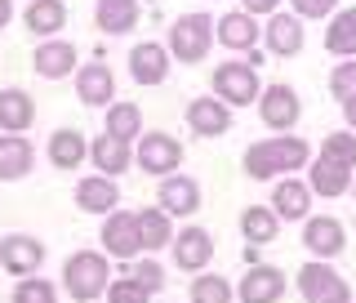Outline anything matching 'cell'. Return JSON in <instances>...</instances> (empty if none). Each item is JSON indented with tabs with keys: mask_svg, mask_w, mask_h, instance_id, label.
Here are the masks:
<instances>
[{
	"mask_svg": "<svg viewBox=\"0 0 356 303\" xmlns=\"http://www.w3.org/2000/svg\"><path fill=\"white\" fill-rule=\"evenodd\" d=\"M263 45L276 54V59H294L303 54V18L298 14H267V27H263Z\"/></svg>",
	"mask_w": 356,
	"mask_h": 303,
	"instance_id": "14",
	"label": "cell"
},
{
	"mask_svg": "<svg viewBox=\"0 0 356 303\" xmlns=\"http://www.w3.org/2000/svg\"><path fill=\"white\" fill-rule=\"evenodd\" d=\"M325 49L334 59H356V9H334L330 14Z\"/></svg>",
	"mask_w": 356,
	"mask_h": 303,
	"instance_id": "28",
	"label": "cell"
},
{
	"mask_svg": "<svg viewBox=\"0 0 356 303\" xmlns=\"http://www.w3.org/2000/svg\"><path fill=\"white\" fill-rule=\"evenodd\" d=\"M9 18H14V0H0V27H9Z\"/></svg>",
	"mask_w": 356,
	"mask_h": 303,
	"instance_id": "42",
	"label": "cell"
},
{
	"mask_svg": "<svg viewBox=\"0 0 356 303\" xmlns=\"http://www.w3.org/2000/svg\"><path fill=\"white\" fill-rule=\"evenodd\" d=\"M94 303H98V299H94Z\"/></svg>",
	"mask_w": 356,
	"mask_h": 303,
	"instance_id": "44",
	"label": "cell"
},
{
	"mask_svg": "<svg viewBox=\"0 0 356 303\" xmlns=\"http://www.w3.org/2000/svg\"><path fill=\"white\" fill-rule=\"evenodd\" d=\"M209 45H214V18L209 14H183L170 27L165 49H170V59H178V63H205Z\"/></svg>",
	"mask_w": 356,
	"mask_h": 303,
	"instance_id": "3",
	"label": "cell"
},
{
	"mask_svg": "<svg viewBox=\"0 0 356 303\" xmlns=\"http://www.w3.org/2000/svg\"><path fill=\"white\" fill-rule=\"evenodd\" d=\"M272 210H276V219H281V223H303L312 215V187L303 183V178H294V174L276 178Z\"/></svg>",
	"mask_w": 356,
	"mask_h": 303,
	"instance_id": "13",
	"label": "cell"
},
{
	"mask_svg": "<svg viewBox=\"0 0 356 303\" xmlns=\"http://www.w3.org/2000/svg\"><path fill=\"white\" fill-rule=\"evenodd\" d=\"M303 250L312 259H339L348 250V228L334 215H307L303 219Z\"/></svg>",
	"mask_w": 356,
	"mask_h": 303,
	"instance_id": "8",
	"label": "cell"
},
{
	"mask_svg": "<svg viewBox=\"0 0 356 303\" xmlns=\"http://www.w3.org/2000/svg\"><path fill=\"white\" fill-rule=\"evenodd\" d=\"M343 121H348V130H356V94L343 103Z\"/></svg>",
	"mask_w": 356,
	"mask_h": 303,
	"instance_id": "41",
	"label": "cell"
},
{
	"mask_svg": "<svg viewBox=\"0 0 356 303\" xmlns=\"http://www.w3.org/2000/svg\"><path fill=\"white\" fill-rule=\"evenodd\" d=\"M312 148L298 134H272L245 148V174L250 178H285L294 170H307Z\"/></svg>",
	"mask_w": 356,
	"mask_h": 303,
	"instance_id": "1",
	"label": "cell"
},
{
	"mask_svg": "<svg viewBox=\"0 0 356 303\" xmlns=\"http://www.w3.org/2000/svg\"><path fill=\"white\" fill-rule=\"evenodd\" d=\"M214 94L232 107H250L259 103L263 85H259V67L250 59H232V63H218L214 67Z\"/></svg>",
	"mask_w": 356,
	"mask_h": 303,
	"instance_id": "4",
	"label": "cell"
},
{
	"mask_svg": "<svg viewBox=\"0 0 356 303\" xmlns=\"http://www.w3.org/2000/svg\"><path fill=\"white\" fill-rule=\"evenodd\" d=\"M330 94L339 98V103H348V98L356 94V59L334 63V72H330Z\"/></svg>",
	"mask_w": 356,
	"mask_h": 303,
	"instance_id": "37",
	"label": "cell"
},
{
	"mask_svg": "<svg viewBox=\"0 0 356 303\" xmlns=\"http://www.w3.org/2000/svg\"><path fill=\"white\" fill-rule=\"evenodd\" d=\"M129 272H134V277H138V281H143V286H147V290H152V295H156V290H165V267H161V263H152V259H143L138 267H129Z\"/></svg>",
	"mask_w": 356,
	"mask_h": 303,
	"instance_id": "39",
	"label": "cell"
},
{
	"mask_svg": "<svg viewBox=\"0 0 356 303\" xmlns=\"http://www.w3.org/2000/svg\"><path fill=\"white\" fill-rule=\"evenodd\" d=\"M76 205L85 210V215H111V210L120 205V187H116V178H107V174H89L76 183Z\"/></svg>",
	"mask_w": 356,
	"mask_h": 303,
	"instance_id": "21",
	"label": "cell"
},
{
	"mask_svg": "<svg viewBox=\"0 0 356 303\" xmlns=\"http://www.w3.org/2000/svg\"><path fill=\"white\" fill-rule=\"evenodd\" d=\"M89 161V139L81 130H54L49 134V165L54 170H81Z\"/></svg>",
	"mask_w": 356,
	"mask_h": 303,
	"instance_id": "24",
	"label": "cell"
},
{
	"mask_svg": "<svg viewBox=\"0 0 356 303\" xmlns=\"http://www.w3.org/2000/svg\"><path fill=\"white\" fill-rule=\"evenodd\" d=\"M352 178H356V170L316 156L307 170V187H312V196H343V192H352Z\"/></svg>",
	"mask_w": 356,
	"mask_h": 303,
	"instance_id": "22",
	"label": "cell"
},
{
	"mask_svg": "<svg viewBox=\"0 0 356 303\" xmlns=\"http://www.w3.org/2000/svg\"><path fill=\"white\" fill-rule=\"evenodd\" d=\"M22 22H27L31 36H58L67 27V5L63 0H31V5L22 9Z\"/></svg>",
	"mask_w": 356,
	"mask_h": 303,
	"instance_id": "27",
	"label": "cell"
},
{
	"mask_svg": "<svg viewBox=\"0 0 356 303\" xmlns=\"http://www.w3.org/2000/svg\"><path fill=\"white\" fill-rule=\"evenodd\" d=\"M98 31L107 36H125V31L138 22V0H98Z\"/></svg>",
	"mask_w": 356,
	"mask_h": 303,
	"instance_id": "30",
	"label": "cell"
},
{
	"mask_svg": "<svg viewBox=\"0 0 356 303\" xmlns=\"http://www.w3.org/2000/svg\"><path fill=\"white\" fill-rule=\"evenodd\" d=\"M214 36H218V45H227V49L250 54V49H259L263 27H259V18H254L250 9H232V14H222L214 22Z\"/></svg>",
	"mask_w": 356,
	"mask_h": 303,
	"instance_id": "11",
	"label": "cell"
},
{
	"mask_svg": "<svg viewBox=\"0 0 356 303\" xmlns=\"http://www.w3.org/2000/svg\"><path fill=\"white\" fill-rule=\"evenodd\" d=\"M298 18H330L339 9V0H289Z\"/></svg>",
	"mask_w": 356,
	"mask_h": 303,
	"instance_id": "38",
	"label": "cell"
},
{
	"mask_svg": "<svg viewBox=\"0 0 356 303\" xmlns=\"http://www.w3.org/2000/svg\"><path fill=\"white\" fill-rule=\"evenodd\" d=\"M76 98L85 107H111L116 98V76H111L107 63H85L76 67Z\"/></svg>",
	"mask_w": 356,
	"mask_h": 303,
	"instance_id": "16",
	"label": "cell"
},
{
	"mask_svg": "<svg viewBox=\"0 0 356 303\" xmlns=\"http://www.w3.org/2000/svg\"><path fill=\"white\" fill-rule=\"evenodd\" d=\"M298 295L303 303H352V286L330 267V259H307L298 267Z\"/></svg>",
	"mask_w": 356,
	"mask_h": 303,
	"instance_id": "5",
	"label": "cell"
},
{
	"mask_svg": "<svg viewBox=\"0 0 356 303\" xmlns=\"http://www.w3.org/2000/svg\"><path fill=\"white\" fill-rule=\"evenodd\" d=\"M138 237H143V250H165L174 241V215H165L161 205L138 210Z\"/></svg>",
	"mask_w": 356,
	"mask_h": 303,
	"instance_id": "29",
	"label": "cell"
},
{
	"mask_svg": "<svg viewBox=\"0 0 356 303\" xmlns=\"http://www.w3.org/2000/svg\"><path fill=\"white\" fill-rule=\"evenodd\" d=\"M36 121V98L27 89H0V134H27Z\"/></svg>",
	"mask_w": 356,
	"mask_h": 303,
	"instance_id": "25",
	"label": "cell"
},
{
	"mask_svg": "<svg viewBox=\"0 0 356 303\" xmlns=\"http://www.w3.org/2000/svg\"><path fill=\"white\" fill-rule=\"evenodd\" d=\"M156 205L165 210V215H196L200 210V187H196V178H187V174H165L161 178V187H156Z\"/></svg>",
	"mask_w": 356,
	"mask_h": 303,
	"instance_id": "15",
	"label": "cell"
},
{
	"mask_svg": "<svg viewBox=\"0 0 356 303\" xmlns=\"http://www.w3.org/2000/svg\"><path fill=\"white\" fill-rule=\"evenodd\" d=\"M187 125L200 139H222V134H232V103H222V98H192L187 103Z\"/></svg>",
	"mask_w": 356,
	"mask_h": 303,
	"instance_id": "12",
	"label": "cell"
},
{
	"mask_svg": "<svg viewBox=\"0 0 356 303\" xmlns=\"http://www.w3.org/2000/svg\"><path fill=\"white\" fill-rule=\"evenodd\" d=\"M259 116H263L267 130L289 134V130L298 125V116H303V98H298V89L285 85V81L263 85V94H259Z\"/></svg>",
	"mask_w": 356,
	"mask_h": 303,
	"instance_id": "6",
	"label": "cell"
},
{
	"mask_svg": "<svg viewBox=\"0 0 356 303\" xmlns=\"http://www.w3.org/2000/svg\"><path fill=\"white\" fill-rule=\"evenodd\" d=\"M14 303H58V286L44 281V277H18L14 286Z\"/></svg>",
	"mask_w": 356,
	"mask_h": 303,
	"instance_id": "35",
	"label": "cell"
},
{
	"mask_svg": "<svg viewBox=\"0 0 356 303\" xmlns=\"http://www.w3.org/2000/svg\"><path fill=\"white\" fill-rule=\"evenodd\" d=\"M232 299H236V290L218 272H205V277L192 281V303H232Z\"/></svg>",
	"mask_w": 356,
	"mask_h": 303,
	"instance_id": "33",
	"label": "cell"
},
{
	"mask_svg": "<svg viewBox=\"0 0 356 303\" xmlns=\"http://www.w3.org/2000/svg\"><path fill=\"white\" fill-rule=\"evenodd\" d=\"M134 161H138V170L143 174H156V178H165V174H174L178 165H183V143L174 139V134H138V148H134Z\"/></svg>",
	"mask_w": 356,
	"mask_h": 303,
	"instance_id": "7",
	"label": "cell"
},
{
	"mask_svg": "<svg viewBox=\"0 0 356 303\" xmlns=\"http://www.w3.org/2000/svg\"><path fill=\"white\" fill-rule=\"evenodd\" d=\"M241 9H250V14L259 18V14H276V9H281V0H241Z\"/></svg>",
	"mask_w": 356,
	"mask_h": 303,
	"instance_id": "40",
	"label": "cell"
},
{
	"mask_svg": "<svg viewBox=\"0 0 356 303\" xmlns=\"http://www.w3.org/2000/svg\"><path fill=\"white\" fill-rule=\"evenodd\" d=\"M31 67H36V76H44V81H63L76 67V45L72 40H44L31 54Z\"/></svg>",
	"mask_w": 356,
	"mask_h": 303,
	"instance_id": "23",
	"label": "cell"
},
{
	"mask_svg": "<svg viewBox=\"0 0 356 303\" xmlns=\"http://www.w3.org/2000/svg\"><path fill=\"white\" fill-rule=\"evenodd\" d=\"M107 303H152V290L143 286L134 272H125V277H111V286H107Z\"/></svg>",
	"mask_w": 356,
	"mask_h": 303,
	"instance_id": "36",
	"label": "cell"
},
{
	"mask_svg": "<svg viewBox=\"0 0 356 303\" xmlns=\"http://www.w3.org/2000/svg\"><path fill=\"white\" fill-rule=\"evenodd\" d=\"M103 250L111 254V259H138L143 254V237H138V215H129V210H111V215H103Z\"/></svg>",
	"mask_w": 356,
	"mask_h": 303,
	"instance_id": "9",
	"label": "cell"
},
{
	"mask_svg": "<svg viewBox=\"0 0 356 303\" xmlns=\"http://www.w3.org/2000/svg\"><path fill=\"white\" fill-rule=\"evenodd\" d=\"M321 156H325V161L348 165V170H356V130L325 134V139H321Z\"/></svg>",
	"mask_w": 356,
	"mask_h": 303,
	"instance_id": "34",
	"label": "cell"
},
{
	"mask_svg": "<svg viewBox=\"0 0 356 303\" xmlns=\"http://www.w3.org/2000/svg\"><path fill=\"white\" fill-rule=\"evenodd\" d=\"M111 286V267H107V254L103 250H76L72 259L63 263V290L81 303H94L103 299Z\"/></svg>",
	"mask_w": 356,
	"mask_h": 303,
	"instance_id": "2",
	"label": "cell"
},
{
	"mask_svg": "<svg viewBox=\"0 0 356 303\" xmlns=\"http://www.w3.org/2000/svg\"><path fill=\"white\" fill-rule=\"evenodd\" d=\"M241 232H245V241H250V245H272L276 232H281V219H276L272 205H250L241 215Z\"/></svg>",
	"mask_w": 356,
	"mask_h": 303,
	"instance_id": "31",
	"label": "cell"
},
{
	"mask_svg": "<svg viewBox=\"0 0 356 303\" xmlns=\"http://www.w3.org/2000/svg\"><path fill=\"white\" fill-rule=\"evenodd\" d=\"M352 196H356V178H352Z\"/></svg>",
	"mask_w": 356,
	"mask_h": 303,
	"instance_id": "43",
	"label": "cell"
},
{
	"mask_svg": "<svg viewBox=\"0 0 356 303\" xmlns=\"http://www.w3.org/2000/svg\"><path fill=\"white\" fill-rule=\"evenodd\" d=\"M241 303H281L285 299V272L272 263H250V272L236 286Z\"/></svg>",
	"mask_w": 356,
	"mask_h": 303,
	"instance_id": "10",
	"label": "cell"
},
{
	"mask_svg": "<svg viewBox=\"0 0 356 303\" xmlns=\"http://www.w3.org/2000/svg\"><path fill=\"white\" fill-rule=\"evenodd\" d=\"M129 76L138 85H165L170 76V49L161 40H143L129 49Z\"/></svg>",
	"mask_w": 356,
	"mask_h": 303,
	"instance_id": "19",
	"label": "cell"
},
{
	"mask_svg": "<svg viewBox=\"0 0 356 303\" xmlns=\"http://www.w3.org/2000/svg\"><path fill=\"white\" fill-rule=\"evenodd\" d=\"M31 161H36V152L22 134H0V183H18L31 170Z\"/></svg>",
	"mask_w": 356,
	"mask_h": 303,
	"instance_id": "26",
	"label": "cell"
},
{
	"mask_svg": "<svg viewBox=\"0 0 356 303\" xmlns=\"http://www.w3.org/2000/svg\"><path fill=\"white\" fill-rule=\"evenodd\" d=\"M107 134H116V139H125V143H138L143 111L134 107V103H111L107 107Z\"/></svg>",
	"mask_w": 356,
	"mask_h": 303,
	"instance_id": "32",
	"label": "cell"
},
{
	"mask_svg": "<svg viewBox=\"0 0 356 303\" xmlns=\"http://www.w3.org/2000/svg\"><path fill=\"white\" fill-rule=\"evenodd\" d=\"M170 250H174V263L183 267V272H205L209 259H214V237H209L205 228H183L170 241Z\"/></svg>",
	"mask_w": 356,
	"mask_h": 303,
	"instance_id": "17",
	"label": "cell"
},
{
	"mask_svg": "<svg viewBox=\"0 0 356 303\" xmlns=\"http://www.w3.org/2000/svg\"><path fill=\"white\" fill-rule=\"evenodd\" d=\"M40 263H44V245L36 237H22V232H14V237L0 241V267H5L9 277H31Z\"/></svg>",
	"mask_w": 356,
	"mask_h": 303,
	"instance_id": "18",
	"label": "cell"
},
{
	"mask_svg": "<svg viewBox=\"0 0 356 303\" xmlns=\"http://www.w3.org/2000/svg\"><path fill=\"white\" fill-rule=\"evenodd\" d=\"M89 161H94V170L98 174H107V178H120L134 165V143L125 139H116V134H98L94 143H89Z\"/></svg>",
	"mask_w": 356,
	"mask_h": 303,
	"instance_id": "20",
	"label": "cell"
}]
</instances>
